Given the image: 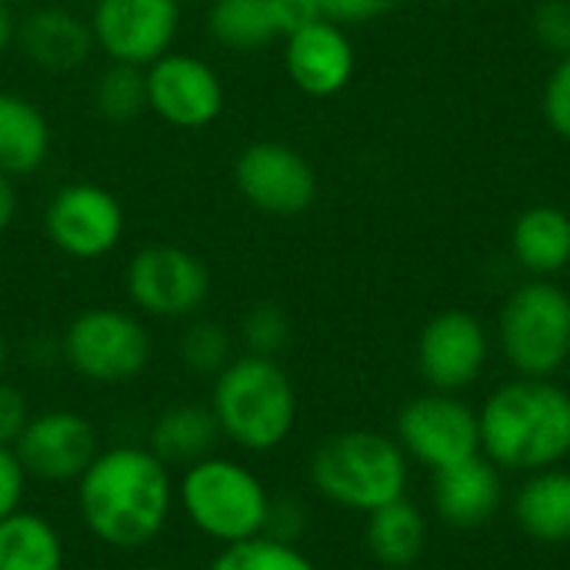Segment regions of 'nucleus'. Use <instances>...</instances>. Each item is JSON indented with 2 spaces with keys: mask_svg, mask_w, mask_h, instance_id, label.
<instances>
[{
  "mask_svg": "<svg viewBox=\"0 0 570 570\" xmlns=\"http://www.w3.org/2000/svg\"><path fill=\"white\" fill-rule=\"evenodd\" d=\"M73 504L100 548L134 554L167 531L177 511V478L147 444H110L73 481Z\"/></svg>",
  "mask_w": 570,
  "mask_h": 570,
  "instance_id": "nucleus-1",
  "label": "nucleus"
},
{
  "mask_svg": "<svg viewBox=\"0 0 570 570\" xmlns=\"http://www.w3.org/2000/svg\"><path fill=\"white\" fill-rule=\"evenodd\" d=\"M481 454L498 471L534 474L570 458V391L551 377H514L484 401Z\"/></svg>",
  "mask_w": 570,
  "mask_h": 570,
  "instance_id": "nucleus-2",
  "label": "nucleus"
},
{
  "mask_svg": "<svg viewBox=\"0 0 570 570\" xmlns=\"http://www.w3.org/2000/svg\"><path fill=\"white\" fill-rule=\"evenodd\" d=\"M207 404L220 441L244 454H271L284 448L297 428V391L277 357L234 354L214 377Z\"/></svg>",
  "mask_w": 570,
  "mask_h": 570,
  "instance_id": "nucleus-3",
  "label": "nucleus"
},
{
  "mask_svg": "<svg viewBox=\"0 0 570 570\" xmlns=\"http://www.w3.org/2000/svg\"><path fill=\"white\" fill-rule=\"evenodd\" d=\"M271 508L274 498L261 474L217 451L187 464L177 478V511L217 548L267 534Z\"/></svg>",
  "mask_w": 570,
  "mask_h": 570,
  "instance_id": "nucleus-4",
  "label": "nucleus"
},
{
  "mask_svg": "<svg viewBox=\"0 0 570 570\" xmlns=\"http://www.w3.org/2000/svg\"><path fill=\"white\" fill-rule=\"evenodd\" d=\"M307 474L311 488L324 501L357 514H371L391 501H401L411 481L404 448L394 438L367 428L324 438L311 454Z\"/></svg>",
  "mask_w": 570,
  "mask_h": 570,
  "instance_id": "nucleus-5",
  "label": "nucleus"
},
{
  "mask_svg": "<svg viewBox=\"0 0 570 570\" xmlns=\"http://www.w3.org/2000/svg\"><path fill=\"white\" fill-rule=\"evenodd\" d=\"M154 357V337L134 307H83L60 334V361L87 384L120 387L137 381Z\"/></svg>",
  "mask_w": 570,
  "mask_h": 570,
  "instance_id": "nucleus-6",
  "label": "nucleus"
},
{
  "mask_svg": "<svg viewBox=\"0 0 570 570\" xmlns=\"http://www.w3.org/2000/svg\"><path fill=\"white\" fill-rule=\"evenodd\" d=\"M498 344L518 377H554L570 361V294L544 277L518 284L498 314Z\"/></svg>",
  "mask_w": 570,
  "mask_h": 570,
  "instance_id": "nucleus-7",
  "label": "nucleus"
},
{
  "mask_svg": "<svg viewBox=\"0 0 570 570\" xmlns=\"http://www.w3.org/2000/svg\"><path fill=\"white\" fill-rule=\"evenodd\" d=\"M210 291V267L180 244H147L124 267V294L140 317L190 321L204 311Z\"/></svg>",
  "mask_w": 570,
  "mask_h": 570,
  "instance_id": "nucleus-8",
  "label": "nucleus"
},
{
  "mask_svg": "<svg viewBox=\"0 0 570 570\" xmlns=\"http://www.w3.org/2000/svg\"><path fill=\"white\" fill-rule=\"evenodd\" d=\"M43 237L70 261L94 264L110 257L127 230L124 204L97 180L60 184L40 214Z\"/></svg>",
  "mask_w": 570,
  "mask_h": 570,
  "instance_id": "nucleus-9",
  "label": "nucleus"
},
{
  "mask_svg": "<svg viewBox=\"0 0 570 570\" xmlns=\"http://www.w3.org/2000/svg\"><path fill=\"white\" fill-rule=\"evenodd\" d=\"M234 187L267 217H301L317 200V170L284 140H254L234 157Z\"/></svg>",
  "mask_w": 570,
  "mask_h": 570,
  "instance_id": "nucleus-10",
  "label": "nucleus"
},
{
  "mask_svg": "<svg viewBox=\"0 0 570 570\" xmlns=\"http://www.w3.org/2000/svg\"><path fill=\"white\" fill-rule=\"evenodd\" d=\"M97 53L114 63L147 67L167 50L184 23L180 0H94L87 10Z\"/></svg>",
  "mask_w": 570,
  "mask_h": 570,
  "instance_id": "nucleus-11",
  "label": "nucleus"
},
{
  "mask_svg": "<svg viewBox=\"0 0 570 570\" xmlns=\"http://www.w3.org/2000/svg\"><path fill=\"white\" fill-rule=\"evenodd\" d=\"M397 444L431 474L481 454V421L458 394H421L397 414Z\"/></svg>",
  "mask_w": 570,
  "mask_h": 570,
  "instance_id": "nucleus-12",
  "label": "nucleus"
},
{
  "mask_svg": "<svg viewBox=\"0 0 570 570\" xmlns=\"http://www.w3.org/2000/svg\"><path fill=\"white\" fill-rule=\"evenodd\" d=\"M147 77V114L177 130L210 127L227 104L217 67L187 50H167L144 67Z\"/></svg>",
  "mask_w": 570,
  "mask_h": 570,
  "instance_id": "nucleus-13",
  "label": "nucleus"
},
{
  "mask_svg": "<svg viewBox=\"0 0 570 570\" xmlns=\"http://www.w3.org/2000/svg\"><path fill=\"white\" fill-rule=\"evenodd\" d=\"M97 451V428L70 407L33 411L30 424L13 444L20 468L40 484H73L90 468Z\"/></svg>",
  "mask_w": 570,
  "mask_h": 570,
  "instance_id": "nucleus-14",
  "label": "nucleus"
},
{
  "mask_svg": "<svg viewBox=\"0 0 570 570\" xmlns=\"http://www.w3.org/2000/svg\"><path fill=\"white\" fill-rule=\"evenodd\" d=\"M414 354L431 391L461 394L484 374L491 337L471 311H441L421 327Z\"/></svg>",
  "mask_w": 570,
  "mask_h": 570,
  "instance_id": "nucleus-15",
  "label": "nucleus"
},
{
  "mask_svg": "<svg viewBox=\"0 0 570 570\" xmlns=\"http://www.w3.org/2000/svg\"><path fill=\"white\" fill-rule=\"evenodd\" d=\"M13 50L40 73L67 77L90 63L97 53L87 13L70 3L50 0L17 13Z\"/></svg>",
  "mask_w": 570,
  "mask_h": 570,
  "instance_id": "nucleus-16",
  "label": "nucleus"
},
{
  "mask_svg": "<svg viewBox=\"0 0 570 570\" xmlns=\"http://www.w3.org/2000/svg\"><path fill=\"white\" fill-rule=\"evenodd\" d=\"M284 70L287 80L307 94V97H334L341 94L357 67V53L354 43L347 37V27L321 17L294 33H287L284 40Z\"/></svg>",
  "mask_w": 570,
  "mask_h": 570,
  "instance_id": "nucleus-17",
  "label": "nucleus"
},
{
  "mask_svg": "<svg viewBox=\"0 0 570 570\" xmlns=\"http://www.w3.org/2000/svg\"><path fill=\"white\" fill-rule=\"evenodd\" d=\"M431 498H434L438 518L448 528H458V531L484 528L498 514L501 498H504L501 471L484 454H474L454 468L434 471Z\"/></svg>",
  "mask_w": 570,
  "mask_h": 570,
  "instance_id": "nucleus-18",
  "label": "nucleus"
},
{
  "mask_svg": "<svg viewBox=\"0 0 570 570\" xmlns=\"http://www.w3.org/2000/svg\"><path fill=\"white\" fill-rule=\"evenodd\" d=\"M53 127L37 100L17 90H0V174L20 180L47 167Z\"/></svg>",
  "mask_w": 570,
  "mask_h": 570,
  "instance_id": "nucleus-19",
  "label": "nucleus"
},
{
  "mask_svg": "<svg viewBox=\"0 0 570 570\" xmlns=\"http://www.w3.org/2000/svg\"><path fill=\"white\" fill-rule=\"evenodd\" d=\"M511 254L528 277L554 281L570 264V214L554 204H534L511 227Z\"/></svg>",
  "mask_w": 570,
  "mask_h": 570,
  "instance_id": "nucleus-20",
  "label": "nucleus"
},
{
  "mask_svg": "<svg viewBox=\"0 0 570 570\" xmlns=\"http://www.w3.org/2000/svg\"><path fill=\"white\" fill-rule=\"evenodd\" d=\"M220 444V431L214 421L210 404H197V401H180L164 407L150 431H147V448L174 471V468H187L207 454H214Z\"/></svg>",
  "mask_w": 570,
  "mask_h": 570,
  "instance_id": "nucleus-21",
  "label": "nucleus"
},
{
  "mask_svg": "<svg viewBox=\"0 0 570 570\" xmlns=\"http://www.w3.org/2000/svg\"><path fill=\"white\" fill-rule=\"evenodd\" d=\"M518 528L541 544L570 541V471H534L514 494Z\"/></svg>",
  "mask_w": 570,
  "mask_h": 570,
  "instance_id": "nucleus-22",
  "label": "nucleus"
},
{
  "mask_svg": "<svg viewBox=\"0 0 570 570\" xmlns=\"http://www.w3.org/2000/svg\"><path fill=\"white\" fill-rule=\"evenodd\" d=\"M67 544L40 511H13L0 521V570H63Z\"/></svg>",
  "mask_w": 570,
  "mask_h": 570,
  "instance_id": "nucleus-23",
  "label": "nucleus"
},
{
  "mask_svg": "<svg viewBox=\"0 0 570 570\" xmlns=\"http://www.w3.org/2000/svg\"><path fill=\"white\" fill-rule=\"evenodd\" d=\"M204 30L227 53H257L281 40L267 0H207Z\"/></svg>",
  "mask_w": 570,
  "mask_h": 570,
  "instance_id": "nucleus-24",
  "label": "nucleus"
},
{
  "mask_svg": "<svg viewBox=\"0 0 570 570\" xmlns=\"http://www.w3.org/2000/svg\"><path fill=\"white\" fill-rule=\"evenodd\" d=\"M364 541L377 564L394 570L411 568L424 554L428 521L407 498H401L367 514Z\"/></svg>",
  "mask_w": 570,
  "mask_h": 570,
  "instance_id": "nucleus-25",
  "label": "nucleus"
},
{
  "mask_svg": "<svg viewBox=\"0 0 570 570\" xmlns=\"http://www.w3.org/2000/svg\"><path fill=\"white\" fill-rule=\"evenodd\" d=\"M90 104H94L97 117L107 124H134L137 117H144L147 114L144 67L107 60V67L90 83Z\"/></svg>",
  "mask_w": 570,
  "mask_h": 570,
  "instance_id": "nucleus-26",
  "label": "nucleus"
},
{
  "mask_svg": "<svg viewBox=\"0 0 570 570\" xmlns=\"http://www.w3.org/2000/svg\"><path fill=\"white\" fill-rule=\"evenodd\" d=\"M177 361L194 377H217L234 361V334L210 317H190L184 321V331L177 337Z\"/></svg>",
  "mask_w": 570,
  "mask_h": 570,
  "instance_id": "nucleus-27",
  "label": "nucleus"
},
{
  "mask_svg": "<svg viewBox=\"0 0 570 570\" xmlns=\"http://www.w3.org/2000/svg\"><path fill=\"white\" fill-rule=\"evenodd\" d=\"M207 570H321L297 544L261 534L240 544L217 548Z\"/></svg>",
  "mask_w": 570,
  "mask_h": 570,
  "instance_id": "nucleus-28",
  "label": "nucleus"
},
{
  "mask_svg": "<svg viewBox=\"0 0 570 570\" xmlns=\"http://www.w3.org/2000/svg\"><path fill=\"white\" fill-rule=\"evenodd\" d=\"M240 344H244V354H257V357H277L287 351L291 337H294V327H291V317L281 304L274 301H261L254 304L244 317H240Z\"/></svg>",
  "mask_w": 570,
  "mask_h": 570,
  "instance_id": "nucleus-29",
  "label": "nucleus"
},
{
  "mask_svg": "<svg viewBox=\"0 0 570 570\" xmlns=\"http://www.w3.org/2000/svg\"><path fill=\"white\" fill-rule=\"evenodd\" d=\"M531 33L541 50L551 57H568L570 53V0H538L531 13Z\"/></svg>",
  "mask_w": 570,
  "mask_h": 570,
  "instance_id": "nucleus-30",
  "label": "nucleus"
},
{
  "mask_svg": "<svg viewBox=\"0 0 570 570\" xmlns=\"http://www.w3.org/2000/svg\"><path fill=\"white\" fill-rule=\"evenodd\" d=\"M541 110L548 127L570 144V53L554 63V70L544 80L541 94Z\"/></svg>",
  "mask_w": 570,
  "mask_h": 570,
  "instance_id": "nucleus-31",
  "label": "nucleus"
},
{
  "mask_svg": "<svg viewBox=\"0 0 570 570\" xmlns=\"http://www.w3.org/2000/svg\"><path fill=\"white\" fill-rule=\"evenodd\" d=\"M33 417V407H30V397L0 377V448H13L23 434V428L30 424Z\"/></svg>",
  "mask_w": 570,
  "mask_h": 570,
  "instance_id": "nucleus-32",
  "label": "nucleus"
},
{
  "mask_svg": "<svg viewBox=\"0 0 570 570\" xmlns=\"http://www.w3.org/2000/svg\"><path fill=\"white\" fill-rule=\"evenodd\" d=\"M401 0H321V13L341 27H357L387 17Z\"/></svg>",
  "mask_w": 570,
  "mask_h": 570,
  "instance_id": "nucleus-33",
  "label": "nucleus"
},
{
  "mask_svg": "<svg viewBox=\"0 0 570 570\" xmlns=\"http://www.w3.org/2000/svg\"><path fill=\"white\" fill-rule=\"evenodd\" d=\"M27 484H30V478L20 468L13 448H0V521L23 508Z\"/></svg>",
  "mask_w": 570,
  "mask_h": 570,
  "instance_id": "nucleus-34",
  "label": "nucleus"
},
{
  "mask_svg": "<svg viewBox=\"0 0 570 570\" xmlns=\"http://www.w3.org/2000/svg\"><path fill=\"white\" fill-rule=\"evenodd\" d=\"M271 3V13L277 20V30H281V40L314 20H321V0H267Z\"/></svg>",
  "mask_w": 570,
  "mask_h": 570,
  "instance_id": "nucleus-35",
  "label": "nucleus"
},
{
  "mask_svg": "<svg viewBox=\"0 0 570 570\" xmlns=\"http://www.w3.org/2000/svg\"><path fill=\"white\" fill-rule=\"evenodd\" d=\"M267 534L297 544V538L304 534V511H301V504L297 501H274Z\"/></svg>",
  "mask_w": 570,
  "mask_h": 570,
  "instance_id": "nucleus-36",
  "label": "nucleus"
},
{
  "mask_svg": "<svg viewBox=\"0 0 570 570\" xmlns=\"http://www.w3.org/2000/svg\"><path fill=\"white\" fill-rule=\"evenodd\" d=\"M20 210V197H17V180L0 174V237H7V230L13 227Z\"/></svg>",
  "mask_w": 570,
  "mask_h": 570,
  "instance_id": "nucleus-37",
  "label": "nucleus"
},
{
  "mask_svg": "<svg viewBox=\"0 0 570 570\" xmlns=\"http://www.w3.org/2000/svg\"><path fill=\"white\" fill-rule=\"evenodd\" d=\"M13 30H17V13L10 0H0V60L13 50Z\"/></svg>",
  "mask_w": 570,
  "mask_h": 570,
  "instance_id": "nucleus-38",
  "label": "nucleus"
},
{
  "mask_svg": "<svg viewBox=\"0 0 570 570\" xmlns=\"http://www.w3.org/2000/svg\"><path fill=\"white\" fill-rule=\"evenodd\" d=\"M7 361H10V347H7V337L0 334V377H3V371H7Z\"/></svg>",
  "mask_w": 570,
  "mask_h": 570,
  "instance_id": "nucleus-39",
  "label": "nucleus"
},
{
  "mask_svg": "<svg viewBox=\"0 0 570 570\" xmlns=\"http://www.w3.org/2000/svg\"><path fill=\"white\" fill-rule=\"evenodd\" d=\"M134 570H180V568H174V564H140V568H134Z\"/></svg>",
  "mask_w": 570,
  "mask_h": 570,
  "instance_id": "nucleus-40",
  "label": "nucleus"
},
{
  "mask_svg": "<svg viewBox=\"0 0 570 570\" xmlns=\"http://www.w3.org/2000/svg\"><path fill=\"white\" fill-rule=\"evenodd\" d=\"M60 3H70V7H80V3H87V7H90L94 0H60Z\"/></svg>",
  "mask_w": 570,
  "mask_h": 570,
  "instance_id": "nucleus-41",
  "label": "nucleus"
},
{
  "mask_svg": "<svg viewBox=\"0 0 570 570\" xmlns=\"http://www.w3.org/2000/svg\"><path fill=\"white\" fill-rule=\"evenodd\" d=\"M180 3L187 7V3H207V0H180Z\"/></svg>",
  "mask_w": 570,
  "mask_h": 570,
  "instance_id": "nucleus-42",
  "label": "nucleus"
}]
</instances>
